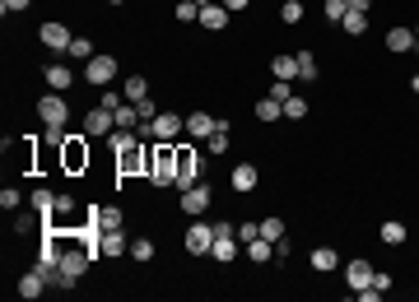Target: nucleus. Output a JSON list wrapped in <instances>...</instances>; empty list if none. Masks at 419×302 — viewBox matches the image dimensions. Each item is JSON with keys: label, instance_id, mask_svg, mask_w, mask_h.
Instances as JSON below:
<instances>
[{"label": "nucleus", "instance_id": "1", "mask_svg": "<svg viewBox=\"0 0 419 302\" xmlns=\"http://www.w3.org/2000/svg\"><path fill=\"white\" fill-rule=\"evenodd\" d=\"M56 233H61V270H56L51 288H75L79 279H84V270H89L93 251L84 246V237H79V228H56Z\"/></svg>", "mask_w": 419, "mask_h": 302}, {"label": "nucleus", "instance_id": "2", "mask_svg": "<svg viewBox=\"0 0 419 302\" xmlns=\"http://www.w3.org/2000/svg\"><path fill=\"white\" fill-rule=\"evenodd\" d=\"M145 153H149V181L172 186L177 181V140H154V144H145Z\"/></svg>", "mask_w": 419, "mask_h": 302}, {"label": "nucleus", "instance_id": "3", "mask_svg": "<svg viewBox=\"0 0 419 302\" xmlns=\"http://www.w3.org/2000/svg\"><path fill=\"white\" fill-rule=\"evenodd\" d=\"M205 177V153L196 149V144H177V181L172 186H196V181Z\"/></svg>", "mask_w": 419, "mask_h": 302}, {"label": "nucleus", "instance_id": "4", "mask_svg": "<svg viewBox=\"0 0 419 302\" xmlns=\"http://www.w3.org/2000/svg\"><path fill=\"white\" fill-rule=\"evenodd\" d=\"M61 167L70 172V177H79V172H89V135H70L61 144Z\"/></svg>", "mask_w": 419, "mask_h": 302}, {"label": "nucleus", "instance_id": "5", "mask_svg": "<svg viewBox=\"0 0 419 302\" xmlns=\"http://www.w3.org/2000/svg\"><path fill=\"white\" fill-rule=\"evenodd\" d=\"M38 117H42V126H65L70 121V107H65V98L56 89H47L42 103H38Z\"/></svg>", "mask_w": 419, "mask_h": 302}, {"label": "nucleus", "instance_id": "6", "mask_svg": "<svg viewBox=\"0 0 419 302\" xmlns=\"http://www.w3.org/2000/svg\"><path fill=\"white\" fill-rule=\"evenodd\" d=\"M112 131H117V112L98 103L89 117H84V135H89V140H103V135H112Z\"/></svg>", "mask_w": 419, "mask_h": 302}, {"label": "nucleus", "instance_id": "7", "mask_svg": "<svg viewBox=\"0 0 419 302\" xmlns=\"http://www.w3.org/2000/svg\"><path fill=\"white\" fill-rule=\"evenodd\" d=\"M210 260H238V228L233 224H215V246Z\"/></svg>", "mask_w": 419, "mask_h": 302}, {"label": "nucleus", "instance_id": "8", "mask_svg": "<svg viewBox=\"0 0 419 302\" xmlns=\"http://www.w3.org/2000/svg\"><path fill=\"white\" fill-rule=\"evenodd\" d=\"M84 79H89V84H98V89H108L112 79H117V56H93V60H84Z\"/></svg>", "mask_w": 419, "mask_h": 302}, {"label": "nucleus", "instance_id": "9", "mask_svg": "<svg viewBox=\"0 0 419 302\" xmlns=\"http://www.w3.org/2000/svg\"><path fill=\"white\" fill-rule=\"evenodd\" d=\"M210 246H215V224H201L196 219V224L186 228V251L191 256H210Z\"/></svg>", "mask_w": 419, "mask_h": 302}, {"label": "nucleus", "instance_id": "10", "mask_svg": "<svg viewBox=\"0 0 419 302\" xmlns=\"http://www.w3.org/2000/svg\"><path fill=\"white\" fill-rule=\"evenodd\" d=\"M182 131H186V117H177V112H158L149 121V140H177Z\"/></svg>", "mask_w": 419, "mask_h": 302}, {"label": "nucleus", "instance_id": "11", "mask_svg": "<svg viewBox=\"0 0 419 302\" xmlns=\"http://www.w3.org/2000/svg\"><path fill=\"white\" fill-rule=\"evenodd\" d=\"M38 37L47 42V51H70V42H75V33L65 28V24H56V19H51V24H42V28H38Z\"/></svg>", "mask_w": 419, "mask_h": 302}, {"label": "nucleus", "instance_id": "12", "mask_svg": "<svg viewBox=\"0 0 419 302\" xmlns=\"http://www.w3.org/2000/svg\"><path fill=\"white\" fill-rule=\"evenodd\" d=\"M117 177H149V153H145V144L135 153H122L117 158Z\"/></svg>", "mask_w": 419, "mask_h": 302}, {"label": "nucleus", "instance_id": "13", "mask_svg": "<svg viewBox=\"0 0 419 302\" xmlns=\"http://www.w3.org/2000/svg\"><path fill=\"white\" fill-rule=\"evenodd\" d=\"M205 210H210V186H201V181H196V186H186V191H182V214L201 219Z\"/></svg>", "mask_w": 419, "mask_h": 302}, {"label": "nucleus", "instance_id": "14", "mask_svg": "<svg viewBox=\"0 0 419 302\" xmlns=\"http://www.w3.org/2000/svg\"><path fill=\"white\" fill-rule=\"evenodd\" d=\"M122 251H131V242H126V233H122V228H103V242H98V256L117 260Z\"/></svg>", "mask_w": 419, "mask_h": 302}, {"label": "nucleus", "instance_id": "15", "mask_svg": "<svg viewBox=\"0 0 419 302\" xmlns=\"http://www.w3.org/2000/svg\"><path fill=\"white\" fill-rule=\"evenodd\" d=\"M196 24H201L205 33H219L224 24H229V10H224V0H219V5H215V0H205V5H201V19H196Z\"/></svg>", "mask_w": 419, "mask_h": 302}, {"label": "nucleus", "instance_id": "16", "mask_svg": "<svg viewBox=\"0 0 419 302\" xmlns=\"http://www.w3.org/2000/svg\"><path fill=\"white\" fill-rule=\"evenodd\" d=\"M219 131V117H210V112H191L186 117V135L191 140H210Z\"/></svg>", "mask_w": 419, "mask_h": 302}, {"label": "nucleus", "instance_id": "17", "mask_svg": "<svg viewBox=\"0 0 419 302\" xmlns=\"http://www.w3.org/2000/svg\"><path fill=\"white\" fill-rule=\"evenodd\" d=\"M108 149H112V158H122V153H135V149H140V135H135V131H122V126H117V131L108 135Z\"/></svg>", "mask_w": 419, "mask_h": 302}, {"label": "nucleus", "instance_id": "18", "mask_svg": "<svg viewBox=\"0 0 419 302\" xmlns=\"http://www.w3.org/2000/svg\"><path fill=\"white\" fill-rule=\"evenodd\" d=\"M372 274H377V270H372V260H350V265H345V279H350V288H354V293L372 284Z\"/></svg>", "mask_w": 419, "mask_h": 302}, {"label": "nucleus", "instance_id": "19", "mask_svg": "<svg viewBox=\"0 0 419 302\" xmlns=\"http://www.w3.org/2000/svg\"><path fill=\"white\" fill-rule=\"evenodd\" d=\"M256 181H261V167H256V163H238V167H233V191H243V196H247V191H256Z\"/></svg>", "mask_w": 419, "mask_h": 302}, {"label": "nucleus", "instance_id": "20", "mask_svg": "<svg viewBox=\"0 0 419 302\" xmlns=\"http://www.w3.org/2000/svg\"><path fill=\"white\" fill-rule=\"evenodd\" d=\"M42 293H47V274L42 270L19 274V298H42Z\"/></svg>", "mask_w": 419, "mask_h": 302}, {"label": "nucleus", "instance_id": "21", "mask_svg": "<svg viewBox=\"0 0 419 302\" xmlns=\"http://www.w3.org/2000/svg\"><path fill=\"white\" fill-rule=\"evenodd\" d=\"M70 84H75V75H70V65H47V89L65 93Z\"/></svg>", "mask_w": 419, "mask_h": 302}, {"label": "nucleus", "instance_id": "22", "mask_svg": "<svg viewBox=\"0 0 419 302\" xmlns=\"http://www.w3.org/2000/svg\"><path fill=\"white\" fill-rule=\"evenodd\" d=\"M312 270H317V274H331V270H336V265H340V256H336V251H331V246H317V251H312Z\"/></svg>", "mask_w": 419, "mask_h": 302}, {"label": "nucleus", "instance_id": "23", "mask_svg": "<svg viewBox=\"0 0 419 302\" xmlns=\"http://www.w3.org/2000/svg\"><path fill=\"white\" fill-rule=\"evenodd\" d=\"M387 51H415V28H391L387 33Z\"/></svg>", "mask_w": 419, "mask_h": 302}, {"label": "nucleus", "instance_id": "24", "mask_svg": "<svg viewBox=\"0 0 419 302\" xmlns=\"http://www.w3.org/2000/svg\"><path fill=\"white\" fill-rule=\"evenodd\" d=\"M284 117V103H279V98H270V93H265L261 103H256V121H265V126H270V121H279Z\"/></svg>", "mask_w": 419, "mask_h": 302}, {"label": "nucleus", "instance_id": "25", "mask_svg": "<svg viewBox=\"0 0 419 302\" xmlns=\"http://www.w3.org/2000/svg\"><path fill=\"white\" fill-rule=\"evenodd\" d=\"M340 28L350 33V37H363V33H368V15H359V10H345Z\"/></svg>", "mask_w": 419, "mask_h": 302}, {"label": "nucleus", "instance_id": "26", "mask_svg": "<svg viewBox=\"0 0 419 302\" xmlns=\"http://www.w3.org/2000/svg\"><path fill=\"white\" fill-rule=\"evenodd\" d=\"M270 70H275V79H298V56H289V51H284V56L270 60Z\"/></svg>", "mask_w": 419, "mask_h": 302}, {"label": "nucleus", "instance_id": "27", "mask_svg": "<svg viewBox=\"0 0 419 302\" xmlns=\"http://www.w3.org/2000/svg\"><path fill=\"white\" fill-rule=\"evenodd\" d=\"M201 5H205V0H177V10H172V15L182 19V24H196V19H201Z\"/></svg>", "mask_w": 419, "mask_h": 302}, {"label": "nucleus", "instance_id": "28", "mask_svg": "<svg viewBox=\"0 0 419 302\" xmlns=\"http://www.w3.org/2000/svg\"><path fill=\"white\" fill-rule=\"evenodd\" d=\"M126 98H131V103L149 98V79H145V75H131V79H126Z\"/></svg>", "mask_w": 419, "mask_h": 302}, {"label": "nucleus", "instance_id": "29", "mask_svg": "<svg viewBox=\"0 0 419 302\" xmlns=\"http://www.w3.org/2000/svg\"><path fill=\"white\" fill-rule=\"evenodd\" d=\"M65 56H75V60H93V56H98V51H93V37H75Z\"/></svg>", "mask_w": 419, "mask_h": 302}, {"label": "nucleus", "instance_id": "30", "mask_svg": "<svg viewBox=\"0 0 419 302\" xmlns=\"http://www.w3.org/2000/svg\"><path fill=\"white\" fill-rule=\"evenodd\" d=\"M205 149H210V153H224V149H229V121H219V131L205 140Z\"/></svg>", "mask_w": 419, "mask_h": 302}, {"label": "nucleus", "instance_id": "31", "mask_svg": "<svg viewBox=\"0 0 419 302\" xmlns=\"http://www.w3.org/2000/svg\"><path fill=\"white\" fill-rule=\"evenodd\" d=\"M298 56V79H317V56L312 51H294Z\"/></svg>", "mask_w": 419, "mask_h": 302}, {"label": "nucleus", "instance_id": "32", "mask_svg": "<svg viewBox=\"0 0 419 302\" xmlns=\"http://www.w3.org/2000/svg\"><path fill=\"white\" fill-rule=\"evenodd\" d=\"M65 140H70V135H65V126H47V135H42V149H61Z\"/></svg>", "mask_w": 419, "mask_h": 302}, {"label": "nucleus", "instance_id": "33", "mask_svg": "<svg viewBox=\"0 0 419 302\" xmlns=\"http://www.w3.org/2000/svg\"><path fill=\"white\" fill-rule=\"evenodd\" d=\"M131 260H154V242L135 237V242H131Z\"/></svg>", "mask_w": 419, "mask_h": 302}, {"label": "nucleus", "instance_id": "34", "mask_svg": "<svg viewBox=\"0 0 419 302\" xmlns=\"http://www.w3.org/2000/svg\"><path fill=\"white\" fill-rule=\"evenodd\" d=\"M284 117L289 121H308V103H303V98H284Z\"/></svg>", "mask_w": 419, "mask_h": 302}, {"label": "nucleus", "instance_id": "35", "mask_svg": "<svg viewBox=\"0 0 419 302\" xmlns=\"http://www.w3.org/2000/svg\"><path fill=\"white\" fill-rule=\"evenodd\" d=\"M261 237L265 242H279V237H284V219H261Z\"/></svg>", "mask_w": 419, "mask_h": 302}, {"label": "nucleus", "instance_id": "36", "mask_svg": "<svg viewBox=\"0 0 419 302\" xmlns=\"http://www.w3.org/2000/svg\"><path fill=\"white\" fill-rule=\"evenodd\" d=\"M247 260H270V242H265V237H252L247 242Z\"/></svg>", "mask_w": 419, "mask_h": 302}, {"label": "nucleus", "instance_id": "37", "mask_svg": "<svg viewBox=\"0 0 419 302\" xmlns=\"http://www.w3.org/2000/svg\"><path fill=\"white\" fill-rule=\"evenodd\" d=\"M279 19H284V24H298V19H303V0H284V5H279Z\"/></svg>", "mask_w": 419, "mask_h": 302}, {"label": "nucleus", "instance_id": "38", "mask_svg": "<svg viewBox=\"0 0 419 302\" xmlns=\"http://www.w3.org/2000/svg\"><path fill=\"white\" fill-rule=\"evenodd\" d=\"M345 10H350V0H326V5H322V15L331 19V24H340V19H345Z\"/></svg>", "mask_w": 419, "mask_h": 302}, {"label": "nucleus", "instance_id": "39", "mask_svg": "<svg viewBox=\"0 0 419 302\" xmlns=\"http://www.w3.org/2000/svg\"><path fill=\"white\" fill-rule=\"evenodd\" d=\"M382 242H387V246H401L405 242V224H382Z\"/></svg>", "mask_w": 419, "mask_h": 302}, {"label": "nucleus", "instance_id": "40", "mask_svg": "<svg viewBox=\"0 0 419 302\" xmlns=\"http://www.w3.org/2000/svg\"><path fill=\"white\" fill-rule=\"evenodd\" d=\"M135 112H140V126H149V121L158 117V107L149 103V98H140V103H135Z\"/></svg>", "mask_w": 419, "mask_h": 302}, {"label": "nucleus", "instance_id": "41", "mask_svg": "<svg viewBox=\"0 0 419 302\" xmlns=\"http://www.w3.org/2000/svg\"><path fill=\"white\" fill-rule=\"evenodd\" d=\"M98 224L103 228H122L126 219H122V210H98Z\"/></svg>", "mask_w": 419, "mask_h": 302}, {"label": "nucleus", "instance_id": "42", "mask_svg": "<svg viewBox=\"0 0 419 302\" xmlns=\"http://www.w3.org/2000/svg\"><path fill=\"white\" fill-rule=\"evenodd\" d=\"M270 98H279V103H284V98H294V89H289V79H275V84H270Z\"/></svg>", "mask_w": 419, "mask_h": 302}, {"label": "nucleus", "instance_id": "43", "mask_svg": "<svg viewBox=\"0 0 419 302\" xmlns=\"http://www.w3.org/2000/svg\"><path fill=\"white\" fill-rule=\"evenodd\" d=\"M19 200H24V196H19L15 186H5V191H0V205H5V210H19Z\"/></svg>", "mask_w": 419, "mask_h": 302}, {"label": "nucleus", "instance_id": "44", "mask_svg": "<svg viewBox=\"0 0 419 302\" xmlns=\"http://www.w3.org/2000/svg\"><path fill=\"white\" fill-rule=\"evenodd\" d=\"M261 237V224H238V242H252Z\"/></svg>", "mask_w": 419, "mask_h": 302}, {"label": "nucleus", "instance_id": "45", "mask_svg": "<svg viewBox=\"0 0 419 302\" xmlns=\"http://www.w3.org/2000/svg\"><path fill=\"white\" fill-rule=\"evenodd\" d=\"M33 0H0V10H5V15H19V10H28Z\"/></svg>", "mask_w": 419, "mask_h": 302}, {"label": "nucleus", "instance_id": "46", "mask_svg": "<svg viewBox=\"0 0 419 302\" xmlns=\"http://www.w3.org/2000/svg\"><path fill=\"white\" fill-rule=\"evenodd\" d=\"M372 288H377V293H387V288H391V274L377 270V274H372Z\"/></svg>", "mask_w": 419, "mask_h": 302}, {"label": "nucleus", "instance_id": "47", "mask_svg": "<svg viewBox=\"0 0 419 302\" xmlns=\"http://www.w3.org/2000/svg\"><path fill=\"white\" fill-rule=\"evenodd\" d=\"M75 210V196H56V214H70Z\"/></svg>", "mask_w": 419, "mask_h": 302}, {"label": "nucleus", "instance_id": "48", "mask_svg": "<svg viewBox=\"0 0 419 302\" xmlns=\"http://www.w3.org/2000/svg\"><path fill=\"white\" fill-rule=\"evenodd\" d=\"M252 0H224V10H229V15H238V10H247Z\"/></svg>", "mask_w": 419, "mask_h": 302}, {"label": "nucleus", "instance_id": "49", "mask_svg": "<svg viewBox=\"0 0 419 302\" xmlns=\"http://www.w3.org/2000/svg\"><path fill=\"white\" fill-rule=\"evenodd\" d=\"M368 5L372 0H350V10H359V15H368Z\"/></svg>", "mask_w": 419, "mask_h": 302}, {"label": "nucleus", "instance_id": "50", "mask_svg": "<svg viewBox=\"0 0 419 302\" xmlns=\"http://www.w3.org/2000/svg\"><path fill=\"white\" fill-rule=\"evenodd\" d=\"M410 89H415V93H419V75H410Z\"/></svg>", "mask_w": 419, "mask_h": 302}, {"label": "nucleus", "instance_id": "51", "mask_svg": "<svg viewBox=\"0 0 419 302\" xmlns=\"http://www.w3.org/2000/svg\"><path fill=\"white\" fill-rule=\"evenodd\" d=\"M108 5H122V0H108Z\"/></svg>", "mask_w": 419, "mask_h": 302}]
</instances>
